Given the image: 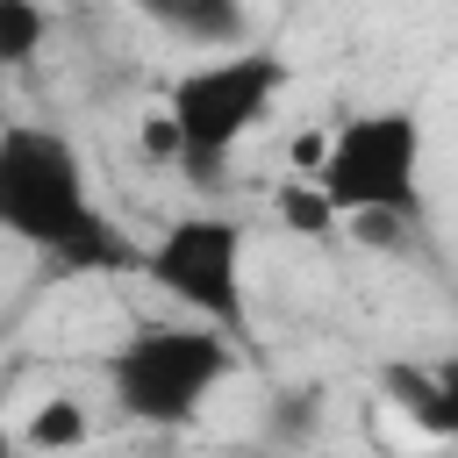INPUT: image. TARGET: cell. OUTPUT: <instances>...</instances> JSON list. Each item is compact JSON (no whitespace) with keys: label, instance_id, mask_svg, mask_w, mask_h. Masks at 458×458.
<instances>
[{"label":"cell","instance_id":"cell-4","mask_svg":"<svg viewBox=\"0 0 458 458\" xmlns=\"http://www.w3.org/2000/svg\"><path fill=\"white\" fill-rule=\"evenodd\" d=\"M236 372V336L208 322H136L107 351V401L136 429H186Z\"/></svg>","mask_w":458,"mask_h":458},{"label":"cell","instance_id":"cell-11","mask_svg":"<svg viewBox=\"0 0 458 458\" xmlns=\"http://www.w3.org/2000/svg\"><path fill=\"white\" fill-rule=\"evenodd\" d=\"M0 458H50V451H29V444H21V429H7V422H0Z\"/></svg>","mask_w":458,"mask_h":458},{"label":"cell","instance_id":"cell-6","mask_svg":"<svg viewBox=\"0 0 458 458\" xmlns=\"http://www.w3.org/2000/svg\"><path fill=\"white\" fill-rule=\"evenodd\" d=\"M379 386L415 429L458 444V351L437 358V365H379Z\"/></svg>","mask_w":458,"mask_h":458},{"label":"cell","instance_id":"cell-5","mask_svg":"<svg viewBox=\"0 0 458 458\" xmlns=\"http://www.w3.org/2000/svg\"><path fill=\"white\" fill-rule=\"evenodd\" d=\"M243 258H250V229L236 215H215V208H193L179 222H165L150 243H143V279L186 308L193 322L208 329H229L243 344L250 329V301H243Z\"/></svg>","mask_w":458,"mask_h":458},{"label":"cell","instance_id":"cell-2","mask_svg":"<svg viewBox=\"0 0 458 458\" xmlns=\"http://www.w3.org/2000/svg\"><path fill=\"white\" fill-rule=\"evenodd\" d=\"M286 57L265 50V43H243V50H215L186 72L165 79V100H157V122L172 136V165L193 179V186H215L222 165L272 122L279 93H286Z\"/></svg>","mask_w":458,"mask_h":458},{"label":"cell","instance_id":"cell-1","mask_svg":"<svg viewBox=\"0 0 458 458\" xmlns=\"http://www.w3.org/2000/svg\"><path fill=\"white\" fill-rule=\"evenodd\" d=\"M0 236L50 258L57 272H136L143 265V250L107 229L86 150L50 122H0Z\"/></svg>","mask_w":458,"mask_h":458},{"label":"cell","instance_id":"cell-9","mask_svg":"<svg viewBox=\"0 0 458 458\" xmlns=\"http://www.w3.org/2000/svg\"><path fill=\"white\" fill-rule=\"evenodd\" d=\"M50 43V7L43 0H0V72L36 64Z\"/></svg>","mask_w":458,"mask_h":458},{"label":"cell","instance_id":"cell-10","mask_svg":"<svg viewBox=\"0 0 458 458\" xmlns=\"http://www.w3.org/2000/svg\"><path fill=\"white\" fill-rule=\"evenodd\" d=\"M279 222H286L293 236H329V229H336V208L301 179V186H279Z\"/></svg>","mask_w":458,"mask_h":458},{"label":"cell","instance_id":"cell-12","mask_svg":"<svg viewBox=\"0 0 458 458\" xmlns=\"http://www.w3.org/2000/svg\"><path fill=\"white\" fill-rule=\"evenodd\" d=\"M129 7H136V0H129Z\"/></svg>","mask_w":458,"mask_h":458},{"label":"cell","instance_id":"cell-8","mask_svg":"<svg viewBox=\"0 0 458 458\" xmlns=\"http://www.w3.org/2000/svg\"><path fill=\"white\" fill-rule=\"evenodd\" d=\"M86 437H93V415H86V401H72V394L43 401V408L21 422V444H29V451H50V458H79Z\"/></svg>","mask_w":458,"mask_h":458},{"label":"cell","instance_id":"cell-7","mask_svg":"<svg viewBox=\"0 0 458 458\" xmlns=\"http://www.w3.org/2000/svg\"><path fill=\"white\" fill-rule=\"evenodd\" d=\"M136 14H150L172 43H193V50H243L250 43V14L243 0H136Z\"/></svg>","mask_w":458,"mask_h":458},{"label":"cell","instance_id":"cell-3","mask_svg":"<svg viewBox=\"0 0 458 458\" xmlns=\"http://www.w3.org/2000/svg\"><path fill=\"white\" fill-rule=\"evenodd\" d=\"M422 114L415 107H358L308 143V186L336 208V222H415L422 215Z\"/></svg>","mask_w":458,"mask_h":458}]
</instances>
